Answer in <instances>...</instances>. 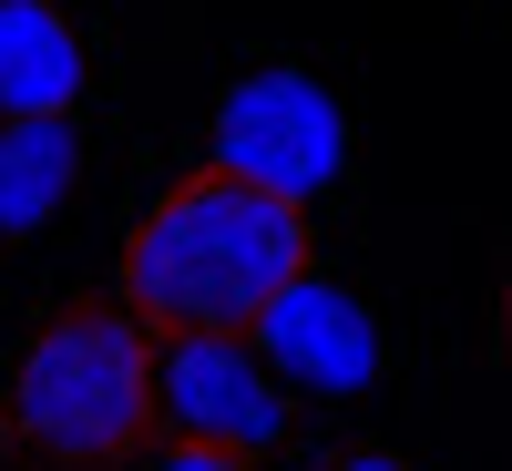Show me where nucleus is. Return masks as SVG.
I'll return each mask as SVG.
<instances>
[{
  "instance_id": "1",
  "label": "nucleus",
  "mask_w": 512,
  "mask_h": 471,
  "mask_svg": "<svg viewBox=\"0 0 512 471\" xmlns=\"http://www.w3.org/2000/svg\"><path fill=\"white\" fill-rule=\"evenodd\" d=\"M308 267V216L236 175H195L154 205L123 246V318L164 328H246L267 297Z\"/></svg>"
},
{
  "instance_id": "2",
  "label": "nucleus",
  "mask_w": 512,
  "mask_h": 471,
  "mask_svg": "<svg viewBox=\"0 0 512 471\" xmlns=\"http://www.w3.org/2000/svg\"><path fill=\"white\" fill-rule=\"evenodd\" d=\"M0 400L62 461H134L144 420H154V338L123 308H72L21 349Z\"/></svg>"
},
{
  "instance_id": "3",
  "label": "nucleus",
  "mask_w": 512,
  "mask_h": 471,
  "mask_svg": "<svg viewBox=\"0 0 512 471\" xmlns=\"http://www.w3.org/2000/svg\"><path fill=\"white\" fill-rule=\"evenodd\" d=\"M216 175L256 185L308 216V195H328L349 175V113L318 72H246L216 103Z\"/></svg>"
},
{
  "instance_id": "4",
  "label": "nucleus",
  "mask_w": 512,
  "mask_h": 471,
  "mask_svg": "<svg viewBox=\"0 0 512 471\" xmlns=\"http://www.w3.org/2000/svg\"><path fill=\"white\" fill-rule=\"evenodd\" d=\"M154 400L195 451H277L287 441V379H267V359L236 328H164L154 349Z\"/></svg>"
},
{
  "instance_id": "5",
  "label": "nucleus",
  "mask_w": 512,
  "mask_h": 471,
  "mask_svg": "<svg viewBox=\"0 0 512 471\" xmlns=\"http://www.w3.org/2000/svg\"><path fill=\"white\" fill-rule=\"evenodd\" d=\"M236 338L267 359V379H297V390H328V400H349V390L379 379V318L338 277H308V267H297Z\"/></svg>"
},
{
  "instance_id": "6",
  "label": "nucleus",
  "mask_w": 512,
  "mask_h": 471,
  "mask_svg": "<svg viewBox=\"0 0 512 471\" xmlns=\"http://www.w3.org/2000/svg\"><path fill=\"white\" fill-rule=\"evenodd\" d=\"M82 103V41L52 0H0V113L52 123Z\"/></svg>"
},
{
  "instance_id": "7",
  "label": "nucleus",
  "mask_w": 512,
  "mask_h": 471,
  "mask_svg": "<svg viewBox=\"0 0 512 471\" xmlns=\"http://www.w3.org/2000/svg\"><path fill=\"white\" fill-rule=\"evenodd\" d=\"M72 175H82L72 113L11 123V134H0V236H41V226H52V205L72 195Z\"/></svg>"
},
{
  "instance_id": "8",
  "label": "nucleus",
  "mask_w": 512,
  "mask_h": 471,
  "mask_svg": "<svg viewBox=\"0 0 512 471\" xmlns=\"http://www.w3.org/2000/svg\"><path fill=\"white\" fill-rule=\"evenodd\" d=\"M144 471H246L236 451H195V441H175V451H154Z\"/></svg>"
},
{
  "instance_id": "9",
  "label": "nucleus",
  "mask_w": 512,
  "mask_h": 471,
  "mask_svg": "<svg viewBox=\"0 0 512 471\" xmlns=\"http://www.w3.org/2000/svg\"><path fill=\"white\" fill-rule=\"evenodd\" d=\"M338 471H410V461H400V451H349Z\"/></svg>"
},
{
  "instance_id": "10",
  "label": "nucleus",
  "mask_w": 512,
  "mask_h": 471,
  "mask_svg": "<svg viewBox=\"0 0 512 471\" xmlns=\"http://www.w3.org/2000/svg\"><path fill=\"white\" fill-rule=\"evenodd\" d=\"M0 451H11V400H0Z\"/></svg>"
}]
</instances>
